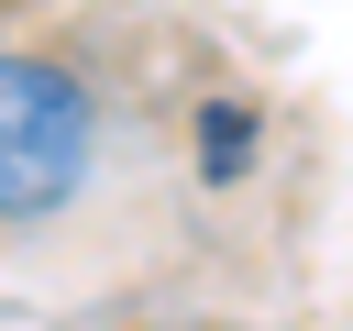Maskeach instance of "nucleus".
I'll use <instances>...</instances> for the list:
<instances>
[{"label":"nucleus","instance_id":"nucleus-1","mask_svg":"<svg viewBox=\"0 0 353 331\" xmlns=\"http://www.w3.org/2000/svg\"><path fill=\"white\" fill-rule=\"evenodd\" d=\"M99 177V88L44 55V44H0V232H44L55 210H77Z\"/></svg>","mask_w":353,"mask_h":331},{"label":"nucleus","instance_id":"nucleus-2","mask_svg":"<svg viewBox=\"0 0 353 331\" xmlns=\"http://www.w3.org/2000/svg\"><path fill=\"white\" fill-rule=\"evenodd\" d=\"M188 154H199V188H243L254 154H265V110H254V99H199Z\"/></svg>","mask_w":353,"mask_h":331}]
</instances>
